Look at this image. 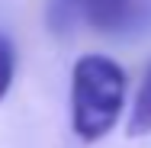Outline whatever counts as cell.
<instances>
[{
  "instance_id": "obj_2",
  "label": "cell",
  "mask_w": 151,
  "mask_h": 148,
  "mask_svg": "<svg viewBox=\"0 0 151 148\" xmlns=\"http://www.w3.org/2000/svg\"><path fill=\"white\" fill-rule=\"evenodd\" d=\"M84 19L100 32H122L142 19V0H77Z\"/></svg>"
},
{
  "instance_id": "obj_1",
  "label": "cell",
  "mask_w": 151,
  "mask_h": 148,
  "mask_svg": "<svg viewBox=\"0 0 151 148\" xmlns=\"http://www.w3.org/2000/svg\"><path fill=\"white\" fill-rule=\"evenodd\" d=\"M125 71L106 55H84L71 74V126L81 142H100L119 122Z\"/></svg>"
},
{
  "instance_id": "obj_4",
  "label": "cell",
  "mask_w": 151,
  "mask_h": 148,
  "mask_svg": "<svg viewBox=\"0 0 151 148\" xmlns=\"http://www.w3.org/2000/svg\"><path fill=\"white\" fill-rule=\"evenodd\" d=\"M13 74H16V48H13L10 35H6V32H0V100L10 93Z\"/></svg>"
},
{
  "instance_id": "obj_3",
  "label": "cell",
  "mask_w": 151,
  "mask_h": 148,
  "mask_svg": "<svg viewBox=\"0 0 151 148\" xmlns=\"http://www.w3.org/2000/svg\"><path fill=\"white\" fill-rule=\"evenodd\" d=\"M151 132V64L142 77V87L135 93V106H132V116H129V135H148Z\"/></svg>"
}]
</instances>
